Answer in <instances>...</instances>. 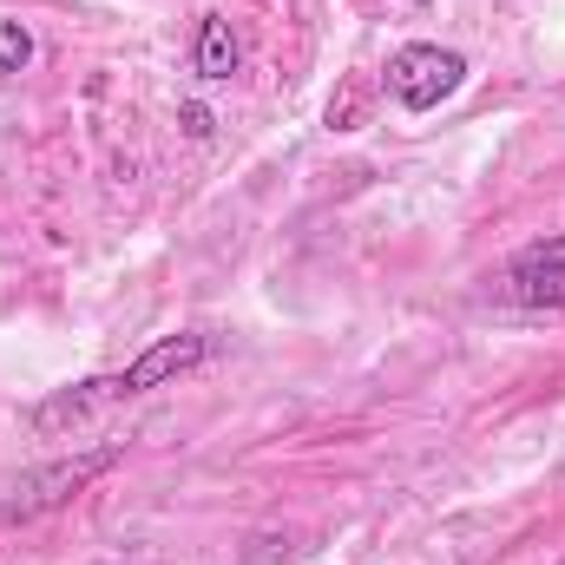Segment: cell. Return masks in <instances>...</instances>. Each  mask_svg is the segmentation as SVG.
<instances>
[{"instance_id": "cell-1", "label": "cell", "mask_w": 565, "mask_h": 565, "mask_svg": "<svg viewBox=\"0 0 565 565\" xmlns=\"http://www.w3.org/2000/svg\"><path fill=\"white\" fill-rule=\"evenodd\" d=\"M119 460H126V447H119V440H106V447H86V454H60V460H46V467L0 473V526L40 520V513H53V507L79 500V493H86L99 473H113Z\"/></svg>"}, {"instance_id": "cell-2", "label": "cell", "mask_w": 565, "mask_h": 565, "mask_svg": "<svg viewBox=\"0 0 565 565\" xmlns=\"http://www.w3.org/2000/svg\"><path fill=\"white\" fill-rule=\"evenodd\" d=\"M460 79H467V53H454V46L415 40V46H402L388 60V93H395L402 113H434L440 99L460 93Z\"/></svg>"}, {"instance_id": "cell-3", "label": "cell", "mask_w": 565, "mask_h": 565, "mask_svg": "<svg viewBox=\"0 0 565 565\" xmlns=\"http://www.w3.org/2000/svg\"><path fill=\"white\" fill-rule=\"evenodd\" d=\"M500 289H507L513 302H526V309H565V231L526 244V250L507 264Z\"/></svg>"}, {"instance_id": "cell-4", "label": "cell", "mask_w": 565, "mask_h": 565, "mask_svg": "<svg viewBox=\"0 0 565 565\" xmlns=\"http://www.w3.org/2000/svg\"><path fill=\"white\" fill-rule=\"evenodd\" d=\"M204 355H211V342H204V335H191V329H184V335H164V342H151V349H145L139 362H126V369H119V388H126V402H132V395H151V388H164V382L191 375Z\"/></svg>"}, {"instance_id": "cell-5", "label": "cell", "mask_w": 565, "mask_h": 565, "mask_svg": "<svg viewBox=\"0 0 565 565\" xmlns=\"http://www.w3.org/2000/svg\"><path fill=\"white\" fill-rule=\"evenodd\" d=\"M113 402H126L119 375H93V382H73V388L46 395V402L33 408V434H66V427L93 422V415H99V408H113Z\"/></svg>"}, {"instance_id": "cell-6", "label": "cell", "mask_w": 565, "mask_h": 565, "mask_svg": "<svg viewBox=\"0 0 565 565\" xmlns=\"http://www.w3.org/2000/svg\"><path fill=\"white\" fill-rule=\"evenodd\" d=\"M244 66V46H237V33H231V20L224 13H204L198 20V79H231Z\"/></svg>"}, {"instance_id": "cell-7", "label": "cell", "mask_w": 565, "mask_h": 565, "mask_svg": "<svg viewBox=\"0 0 565 565\" xmlns=\"http://www.w3.org/2000/svg\"><path fill=\"white\" fill-rule=\"evenodd\" d=\"M33 60V33L20 20H0V73H26Z\"/></svg>"}, {"instance_id": "cell-8", "label": "cell", "mask_w": 565, "mask_h": 565, "mask_svg": "<svg viewBox=\"0 0 565 565\" xmlns=\"http://www.w3.org/2000/svg\"><path fill=\"white\" fill-rule=\"evenodd\" d=\"M178 119H184V132H191V139H211V106H198V99H191Z\"/></svg>"}, {"instance_id": "cell-9", "label": "cell", "mask_w": 565, "mask_h": 565, "mask_svg": "<svg viewBox=\"0 0 565 565\" xmlns=\"http://www.w3.org/2000/svg\"><path fill=\"white\" fill-rule=\"evenodd\" d=\"M559 565H565V559H559Z\"/></svg>"}]
</instances>
